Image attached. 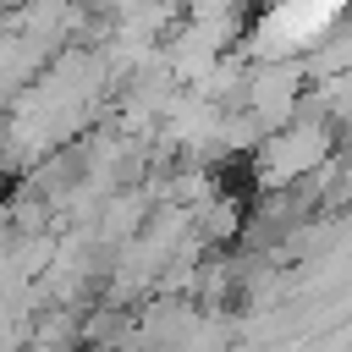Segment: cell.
Masks as SVG:
<instances>
[{
	"label": "cell",
	"mask_w": 352,
	"mask_h": 352,
	"mask_svg": "<svg viewBox=\"0 0 352 352\" xmlns=\"http://www.w3.org/2000/svg\"><path fill=\"white\" fill-rule=\"evenodd\" d=\"M346 0H275V11L258 28V50H292L302 38H314Z\"/></svg>",
	"instance_id": "cell-1"
}]
</instances>
